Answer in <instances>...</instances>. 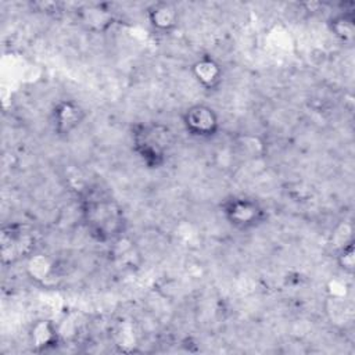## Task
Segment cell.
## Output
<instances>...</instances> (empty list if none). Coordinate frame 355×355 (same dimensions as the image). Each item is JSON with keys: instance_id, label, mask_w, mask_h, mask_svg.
<instances>
[{"instance_id": "6da1fadb", "label": "cell", "mask_w": 355, "mask_h": 355, "mask_svg": "<svg viewBox=\"0 0 355 355\" xmlns=\"http://www.w3.org/2000/svg\"><path fill=\"white\" fill-rule=\"evenodd\" d=\"M80 214L87 233L98 243L114 241L125 232L126 219L122 207L104 191H87L80 202Z\"/></svg>"}, {"instance_id": "7a4b0ae2", "label": "cell", "mask_w": 355, "mask_h": 355, "mask_svg": "<svg viewBox=\"0 0 355 355\" xmlns=\"http://www.w3.org/2000/svg\"><path fill=\"white\" fill-rule=\"evenodd\" d=\"M132 148L137 158L150 169L162 168L173 146V132L161 122H140L130 130Z\"/></svg>"}, {"instance_id": "3957f363", "label": "cell", "mask_w": 355, "mask_h": 355, "mask_svg": "<svg viewBox=\"0 0 355 355\" xmlns=\"http://www.w3.org/2000/svg\"><path fill=\"white\" fill-rule=\"evenodd\" d=\"M223 219L236 230L248 232L259 227L266 220V209L263 205L247 196H230L220 204Z\"/></svg>"}, {"instance_id": "277c9868", "label": "cell", "mask_w": 355, "mask_h": 355, "mask_svg": "<svg viewBox=\"0 0 355 355\" xmlns=\"http://www.w3.org/2000/svg\"><path fill=\"white\" fill-rule=\"evenodd\" d=\"M182 126L191 137L209 140L220 130V119L218 112L207 104H191L182 112Z\"/></svg>"}, {"instance_id": "5b68a950", "label": "cell", "mask_w": 355, "mask_h": 355, "mask_svg": "<svg viewBox=\"0 0 355 355\" xmlns=\"http://www.w3.org/2000/svg\"><path fill=\"white\" fill-rule=\"evenodd\" d=\"M86 118L85 108L72 98H64L54 104L50 114V123L57 137H68L80 128Z\"/></svg>"}, {"instance_id": "8992f818", "label": "cell", "mask_w": 355, "mask_h": 355, "mask_svg": "<svg viewBox=\"0 0 355 355\" xmlns=\"http://www.w3.org/2000/svg\"><path fill=\"white\" fill-rule=\"evenodd\" d=\"M191 75L205 92H216L223 83V68L212 55L204 54L191 64Z\"/></svg>"}, {"instance_id": "52a82bcc", "label": "cell", "mask_w": 355, "mask_h": 355, "mask_svg": "<svg viewBox=\"0 0 355 355\" xmlns=\"http://www.w3.org/2000/svg\"><path fill=\"white\" fill-rule=\"evenodd\" d=\"M76 19L85 29L100 33L115 22V15L104 3H89L76 8Z\"/></svg>"}, {"instance_id": "ba28073f", "label": "cell", "mask_w": 355, "mask_h": 355, "mask_svg": "<svg viewBox=\"0 0 355 355\" xmlns=\"http://www.w3.org/2000/svg\"><path fill=\"white\" fill-rule=\"evenodd\" d=\"M146 17L150 26L162 35L172 33L179 28L180 24V11L173 3L169 1L153 3L146 11Z\"/></svg>"}, {"instance_id": "9c48e42d", "label": "cell", "mask_w": 355, "mask_h": 355, "mask_svg": "<svg viewBox=\"0 0 355 355\" xmlns=\"http://www.w3.org/2000/svg\"><path fill=\"white\" fill-rule=\"evenodd\" d=\"M29 341L36 352H43L54 348L60 341V333L54 322L39 319L29 329Z\"/></svg>"}, {"instance_id": "30bf717a", "label": "cell", "mask_w": 355, "mask_h": 355, "mask_svg": "<svg viewBox=\"0 0 355 355\" xmlns=\"http://www.w3.org/2000/svg\"><path fill=\"white\" fill-rule=\"evenodd\" d=\"M330 33L344 46H352L355 40V14L352 10H344L331 15L327 21Z\"/></svg>"}, {"instance_id": "8fae6325", "label": "cell", "mask_w": 355, "mask_h": 355, "mask_svg": "<svg viewBox=\"0 0 355 355\" xmlns=\"http://www.w3.org/2000/svg\"><path fill=\"white\" fill-rule=\"evenodd\" d=\"M26 270L32 279L44 282L50 279L54 270V263L49 257H44L43 254H31L26 261Z\"/></svg>"}, {"instance_id": "7c38bea8", "label": "cell", "mask_w": 355, "mask_h": 355, "mask_svg": "<svg viewBox=\"0 0 355 355\" xmlns=\"http://www.w3.org/2000/svg\"><path fill=\"white\" fill-rule=\"evenodd\" d=\"M336 262L341 272L345 275H354L355 272V241L354 239L341 244L336 251Z\"/></svg>"}]
</instances>
